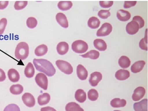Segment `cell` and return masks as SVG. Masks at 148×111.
<instances>
[{
  "label": "cell",
  "mask_w": 148,
  "mask_h": 111,
  "mask_svg": "<svg viewBox=\"0 0 148 111\" xmlns=\"http://www.w3.org/2000/svg\"><path fill=\"white\" fill-rule=\"evenodd\" d=\"M33 65L37 70L44 73L47 76H53L56 73V69L52 63L46 59H34Z\"/></svg>",
  "instance_id": "obj_1"
},
{
  "label": "cell",
  "mask_w": 148,
  "mask_h": 111,
  "mask_svg": "<svg viewBox=\"0 0 148 111\" xmlns=\"http://www.w3.org/2000/svg\"><path fill=\"white\" fill-rule=\"evenodd\" d=\"M29 54V47L25 42L19 43L15 50V57L17 59L23 60L27 58Z\"/></svg>",
  "instance_id": "obj_2"
},
{
  "label": "cell",
  "mask_w": 148,
  "mask_h": 111,
  "mask_svg": "<svg viewBox=\"0 0 148 111\" xmlns=\"http://www.w3.org/2000/svg\"><path fill=\"white\" fill-rule=\"evenodd\" d=\"M72 49L74 52L82 54L88 50V46L85 42L78 40L73 42L72 44Z\"/></svg>",
  "instance_id": "obj_3"
},
{
  "label": "cell",
  "mask_w": 148,
  "mask_h": 111,
  "mask_svg": "<svg viewBox=\"0 0 148 111\" xmlns=\"http://www.w3.org/2000/svg\"><path fill=\"white\" fill-rule=\"evenodd\" d=\"M56 65L58 69L66 75H71L73 72V67L71 65L66 61L62 60H58L56 61Z\"/></svg>",
  "instance_id": "obj_4"
},
{
  "label": "cell",
  "mask_w": 148,
  "mask_h": 111,
  "mask_svg": "<svg viewBox=\"0 0 148 111\" xmlns=\"http://www.w3.org/2000/svg\"><path fill=\"white\" fill-rule=\"evenodd\" d=\"M35 81L39 87L44 90L47 89L48 86V79L47 76L44 73H40L36 76Z\"/></svg>",
  "instance_id": "obj_5"
},
{
  "label": "cell",
  "mask_w": 148,
  "mask_h": 111,
  "mask_svg": "<svg viewBox=\"0 0 148 111\" xmlns=\"http://www.w3.org/2000/svg\"><path fill=\"white\" fill-rule=\"evenodd\" d=\"M112 26L108 22H105L103 24L100 29L97 31V35L98 37L107 36L112 33Z\"/></svg>",
  "instance_id": "obj_6"
},
{
  "label": "cell",
  "mask_w": 148,
  "mask_h": 111,
  "mask_svg": "<svg viewBox=\"0 0 148 111\" xmlns=\"http://www.w3.org/2000/svg\"><path fill=\"white\" fill-rule=\"evenodd\" d=\"M22 101L26 106L32 108L35 105L36 102L34 96L30 93H25L22 96Z\"/></svg>",
  "instance_id": "obj_7"
},
{
  "label": "cell",
  "mask_w": 148,
  "mask_h": 111,
  "mask_svg": "<svg viewBox=\"0 0 148 111\" xmlns=\"http://www.w3.org/2000/svg\"><path fill=\"white\" fill-rule=\"evenodd\" d=\"M103 76L100 72H95L91 74L90 78L89 79V82L92 86L95 87V86H97L98 83L101 80Z\"/></svg>",
  "instance_id": "obj_8"
},
{
  "label": "cell",
  "mask_w": 148,
  "mask_h": 111,
  "mask_svg": "<svg viewBox=\"0 0 148 111\" xmlns=\"http://www.w3.org/2000/svg\"><path fill=\"white\" fill-rule=\"evenodd\" d=\"M126 32L130 35H134L136 34L139 30V24L134 21L129 22L126 25Z\"/></svg>",
  "instance_id": "obj_9"
},
{
  "label": "cell",
  "mask_w": 148,
  "mask_h": 111,
  "mask_svg": "<svg viewBox=\"0 0 148 111\" xmlns=\"http://www.w3.org/2000/svg\"><path fill=\"white\" fill-rule=\"evenodd\" d=\"M146 93V90L144 88L140 86L137 88H136L134 91L133 94L132 95L133 100L135 102L140 101L141 99L145 96Z\"/></svg>",
  "instance_id": "obj_10"
},
{
  "label": "cell",
  "mask_w": 148,
  "mask_h": 111,
  "mask_svg": "<svg viewBox=\"0 0 148 111\" xmlns=\"http://www.w3.org/2000/svg\"><path fill=\"white\" fill-rule=\"evenodd\" d=\"M56 20L60 26L65 29L68 27V21L66 16L64 14L62 13H58L56 16Z\"/></svg>",
  "instance_id": "obj_11"
},
{
  "label": "cell",
  "mask_w": 148,
  "mask_h": 111,
  "mask_svg": "<svg viewBox=\"0 0 148 111\" xmlns=\"http://www.w3.org/2000/svg\"><path fill=\"white\" fill-rule=\"evenodd\" d=\"M77 75L79 79L84 80L87 79L88 77V72L84 66L79 65L77 67Z\"/></svg>",
  "instance_id": "obj_12"
},
{
  "label": "cell",
  "mask_w": 148,
  "mask_h": 111,
  "mask_svg": "<svg viewBox=\"0 0 148 111\" xmlns=\"http://www.w3.org/2000/svg\"><path fill=\"white\" fill-rule=\"evenodd\" d=\"M135 111H147V99H144L140 102H136L133 105Z\"/></svg>",
  "instance_id": "obj_13"
},
{
  "label": "cell",
  "mask_w": 148,
  "mask_h": 111,
  "mask_svg": "<svg viewBox=\"0 0 148 111\" xmlns=\"http://www.w3.org/2000/svg\"><path fill=\"white\" fill-rule=\"evenodd\" d=\"M115 77L119 80H125L130 77V73L127 70L120 69L116 72Z\"/></svg>",
  "instance_id": "obj_14"
},
{
  "label": "cell",
  "mask_w": 148,
  "mask_h": 111,
  "mask_svg": "<svg viewBox=\"0 0 148 111\" xmlns=\"http://www.w3.org/2000/svg\"><path fill=\"white\" fill-rule=\"evenodd\" d=\"M117 17L120 21L125 22L130 18L131 14L129 11L123 10H119L117 13Z\"/></svg>",
  "instance_id": "obj_15"
},
{
  "label": "cell",
  "mask_w": 148,
  "mask_h": 111,
  "mask_svg": "<svg viewBox=\"0 0 148 111\" xmlns=\"http://www.w3.org/2000/svg\"><path fill=\"white\" fill-rule=\"evenodd\" d=\"M56 50L59 54L64 55L69 50V45L66 42H62L58 43L56 47Z\"/></svg>",
  "instance_id": "obj_16"
},
{
  "label": "cell",
  "mask_w": 148,
  "mask_h": 111,
  "mask_svg": "<svg viewBox=\"0 0 148 111\" xmlns=\"http://www.w3.org/2000/svg\"><path fill=\"white\" fill-rule=\"evenodd\" d=\"M9 80L12 82H17L20 80V74L15 69H10L8 71Z\"/></svg>",
  "instance_id": "obj_17"
},
{
  "label": "cell",
  "mask_w": 148,
  "mask_h": 111,
  "mask_svg": "<svg viewBox=\"0 0 148 111\" xmlns=\"http://www.w3.org/2000/svg\"><path fill=\"white\" fill-rule=\"evenodd\" d=\"M146 64V62L143 60H139L135 62L131 67V71L133 73H138L140 72H141L145 65Z\"/></svg>",
  "instance_id": "obj_18"
},
{
  "label": "cell",
  "mask_w": 148,
  "mask_h": 111,
  "mask_svg": "<svg viewBox=\"0 0 148 111\" xmlns=\"http://www.w3.org/2000/svg\"><path fill=\"white\" fill-rule=\"evenodd\" d=\"M51 101V96L47 93H44L39 96L38 97V102L40 106H43L47 104Z\"/></svg>",
  "instance_id": "obj_19"
},
{
  "label": "cell",
  "mask_w": 148,
  "mask_h": 111,
  "mask_svg": "<svg viewBox=\"0 0 148 111\" xmlns=\"http://www.w3.org/2000/svg\"><path fill=\"white\" fill-rule=\"evenodd\" d=\"M94 46L97 50L101 52H104L107 49V44L104 40L102 39H95L94 41Z\"/></svg>",
  "instance_id": "obj_20"
},
{
  "label": "cell",
  "mask_w": 148,
  "mask_h": 111,
  "mask_svg": "<svg viewBox=\"0 0 148 111\" xmlns=\"http://www.w3.org/2000/svg\"><path fill=\"white\" fill-rule=\"evenodd\" d=\"M126 101L125 99H120V98H114L112 100L110 105L113 108H122L126 105Z\"/></svg>",
  "instance_id": "obj_21"
},
{
  "label": "cell",
  "mask_w": 148,
  "mask_h": 111,
  "mask_svg": "<svg viewBox=\"0 0 148 111\" xmlns=\"http://www.w3.org/2000/svg\"><path fill=\"white\" fill-rule=\"evenodd\" d=\"M119 65L123 69L128 68L131 64V61L129 58L127 56H123L119 59Z\"/></svg>",
  "instance_id": "obj_22"
},
{
  "label": "cell",
  "mask_w": 148,
  "mask_h": 111,
  "mask_svg": "<svg viewBox=\"0 0 148 111\" xmlns=\"http://www.w3.org/2000/svg\"><path fill=\"white\" fill-rule=\"evenodd\" d=\"M75 98L77 101L80 103H83L86 101L87 95L84 90L78 89L75 93Z\"/></svg>",
  "instance_id": "obj_23"
},
{
  "label": "cell",
  "mask_w": 148,
  "mask_h": 111,
  "mask_svg": "<svg viewBox=\"0 0 148 111\" xmlns=\"http://www.w3.org/2000/svg\"><path fill=\"white\" fill-rule=\"evenodd\" d=\"M48 51V48L45 44H42L37 47L34 50V53L37 56H43Z\"/></svg>",
  "instance_id": "obj_24"
},
{
  "label": "cell",
  "mask_w": 148,
  "mask_h": 111,
  "mask_svg": "<svg viewBox=\"0 0 148 111\" xmlns=\"http://www.w3.org/2000/svg\"><path fill=\"white\" fill-rule=\"evenodd\" d=\"M66 111H84V110L77 103L69 102L65 106Z\"/></svg>",
  "instance_id": "obj_25"
},
{
  "label": "cell",
  "mask_w": 148,
  "mask_h": 111,
  "mask_svg": "<svg viewBox=\"0 0 148 111\" xmlns=\"http://www.w3.org/2000/svg\"><path fill=\"white\" fill-rule=\"evenodd\" d=\"M100 24V21L95 17H92L90 18L88 21V26L92 29H96L99 27Z\"/></svg>",
  "instance_id": "obj_26"
},
{
  "label": "cell",
  "mask_w": 148,
  "mask_h": 111,
  "mask_svg": "<svg viewBox=\"0 0 148 111\" xmlns=\"http://www.w3.org/2000/svg\"><path fill=\"white\" fill-rule=\"evenodd\" d=\"M35 73L34 68L33 67V65L29 62L27 66L24 69V75L28 78H32L33 77Z\"/></svg>",
  "instance_id": "obj_27"
},
{
  "label": "cell",
  "mask_w": 148,
  "mask_h": 111,
  "mask_svg": "<svg viewBox=\"0 0 148 111\" xmlns=\"http://www.w3.org/2000/svg\"><path fill=\"white\" fill-rule=\"evenodd\" d=\"M72 7V3L70 1H61L58 4V7L62 11H67Z\"/></svg>",
  "instance_id": "obj_28"
},
{
  "label": "cell",
  "mask_w": 148,
  "mask_h": 111,
  "mask_svg": "<svg viewBox=\"0 0 148 111\" xmlns=\"http://www.w3.org/2000/svg\"><path fill=\"white\" fill-rule=\"evenodd\" d=\"M10 91L12 94L16 95H20L23 92V87L22 85L19 84H13L10 87Z\"/></svg>",
  "instance_id": "obj_29"
},
{
  "label": "cell",
  "mask_w": 148,
  "mask_h": 111,
  "mask_svg": "<svg viewBox=\"0 0 148 111\" xmlns=\"http://www.w3.org/2000/svg\"><path fill=\"white\" fill-rule=\"evenodd\" d=\"M80 56L84 58H89L90 59L96 60L98 57H99L100 53L97 50H91V51L87 52V53H85L84 54H81Z\"/></svg>",
  "instance_id": "obj_30"
},
{
  "label": "cell",
  "mask_w": 148,
  "mask_h": 111,
  "mask_svg": "<svg viewBox=\"0 0 148 111\" xmlns=\"http://www.w3.org/2000/svg\"><path fill=\"white\" fill-rule=\"evenodd\" d=\"M139 47L142 50L147 51V29L145 30V37L139 42Z\"/></svg>",
  "instance_id": "obj_31"
},
{
  "label": "cell",
  "mask_w": 148,
  "mask_h": 111,
  "mask_svg": "<svg viewBox=\"0 0 148 111\" xmlns=\"http://www.w3.org/2000/svg\"><path fill=\"white\" fill-rule=\"evenodd\" d=\"M88 97L91 101H95L98 99V93L97 90L92 89H90L88 92Z\"/></svg>",
  "instance_id": "obj_32"
},
{
  "label": "cell",
  "mask_w": 148,
  "mask_h": 111,
  "mask_svg": "<svg viewBox=\"0 0 148 111\" xmlns=\"http://www.w3.org/2000/svg\"><path fill=\"white\" fill-rule=\"evenodd\" d=\"M26 24L29 28L34 29L38 25V21L34 17H29L27 20Z\"/></svg>",
  "instance_id": "obj_33"
},
{
  "label": "cell",
  "mask_w": 148,
  "mask_h": 111,
  "mask_svg": "<svg viewBox=\"0 0 148 111\" xmlns=\"http://www.w3.org/2000/svg\"><path fill=\"white\" fill-rule=\"evenodd\" d=\"M27 1H17L14 4V8L16 10H22L27 6Z\"/></svg>",
  "instance_id": "obj_34"
},
{
  "label": "cell",
  "mask_w": 148,
  "mask_h": 111,
  "mask_svg": "<svg viewBox=\"0 0 148 111\" xmlns=\"http://www.w3.org/2000/svg\"><path fill=\"white\" fill-rule=\"evenodd\" d=\"M111 14L109 10H101L98 13V16L102 19H107L110 16Z\"/></svg>",
  "instance_id": "obj_35"
},
{
  "label": "cell",
  "mask_w": 148,
  "mask_h": 111,
  "mask_svg": "<svg viewBox=\"0 0 148 111\" xmlns=\"http://www.w3.org/2000/svg\"><path fill=\"white\" fill-rule=\"evenodd\" d=\"M4 111H20V109L16 104H11L7 105L4 109Z\"/></svg>",
  "instance_id": "obj_36"
},
{
  "label": "cell",
  "mask_w": 148,
  "mask_h": 111,
  "mask_svg": "<svg viewBox=\"0 0 148 111\" xmlns=\"http://www.w3.org/2000/svg\"><path fill=\"white\" fill-rule=\"evenodd\" d=\"M7 24V20L5 18H2L0 20V35L4 33Z\"/></svg>",
  "instance_id": "obj_37"
},
{
  "label": "cell",
  "mask_w": 148,
  "mask_h": 111,
  "mask_svg": "<svg viewBox=\"0 0 148 111\" xmlns=\"http://www.w3.org/2000/svg\"><path fill=\"white\" fill-rule=\"evenodd\" d=\"M134 21L136 22L138 24H139V29H142L145 26V21L142 18V17L140 16H134L133 18V20Z\"/></svg>",
  "instance_id": "obj_38"
},
{
  "label": "cell",
  "mask_w": 148,
  "mask_h": 111,
  "mask_svg": "<svg viewBox=\"0 0 148 111\" xmlns=\"http://www.w3.org/2000/svg\"><path fill=\"white\" fill-rule=\"evenodd\" d=\"M113 1H101L99 2L100 5L102 8H110L112 7L113 4Z\"/></svg>",
  "instance_id": "obj_39"
},
{
  "label": "cell",
  "mask_w": 148,
  "mask_h": 111,
  "mask_svg": "<svg viewBox=\"0 0 148 111\" xmlns=\"http://www.w3.org/2000/svg\"><path fill=\"white\" fill-rule=\"evenodd\" d=\"M137 1H125L124 4V8H129L130 7H134L136 4Z\"/></svg>",
  "instance_id": "obj_40"
},
{
  "label": "cell",
  "mask_w": 148,
  "mask_h": 111,
  "mask_svg": "<svg viewBox=\"0 0 148 111\" xmlns=\"http://www.w3.org/2000/svg\"><path fill=\"white\" fill-rule=\"evenodd\" d=\"M6 79V76H5V73L4 71L0 69V82H3Z\"/></svg>",
  "instance_id": "obj_41"
},
{
  "label": "cell",
  "mask_w": 148,
  "mask_h": 111,
  "mask_svg": "<svg viewBox=\"0 0 148 111\" xmlns=\"http://www.w3.org/2000/svg\"><path fill=\"white\" fill-rule=\"evenodd\" d=\"M9 1H0V10H4L5 9L8 5Z\"/></svg>",
  "instance_id": "obj_42"
},
{
  "label": "cell",
  "mask_w": 148,
  "mask_h": 111,
  "mask_svg": "<svg viewBox=\"0 0 148 111\" xmlns=\"http://www.w3.org/2000/svg\"><path fill=\"white\" fill-rule=\"evenodd\" d=\"M40 111H56V110L51 106H46L41 108Z\"/></svg>",
  "instance_id": "obj_43"
},
{
  "label": "cell",
  "mask_w": 148,
  "mask_h": 111,
  "mask_svg": "<svg viewBox=\"0 0 148 111\" xmlns=\"http://www.w3.org/2000/svg\"><path fill=\"white\" fill-rule=\"evenodd\" d=\"M114 111H121V110H114Z\"/></svg>",
  "instance_id": "obj_44"
}]
</instances>
